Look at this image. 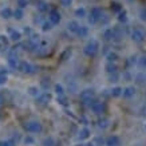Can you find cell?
I'll use <instances>...</instances> for the list:
<instances>
[{
    "instance_id": "cell-1",
    "label": "cell",
    "mask_w": 146,
    "mask_h": 146,
    "mask_svg": "<svg viewBox=\"0 0 146 146\" xmlns=\"http://www.w3.org/2000/svg\"><path fill=\"white\" fill-rule=\"evenodd\" d=\"M98 51H99V42H98L97 39H90L89 42L86 43V46H84V48H83L84 55L89 56V58L95 56L98 54Z\"/></svg>"
},
{
    "instance_id": "cell-2",
    "label": "cell",
    "mask_w": 146,
    "mask_h": 146,
    "mask_svg": "<svg viewBox=\"0 0 146 146\" xmlns=\"http://www.w3.org/2000/svg\"><path fill=\"white\" fill-rule=\"evenodd\" d=\"M18 70L23 74H28V75H32V74H35L36 72V67L31 63L26 62V60H22V62H19L18 64Z\"/></svg>"
},
{
    "instance_id": "cell-3",
    "label": "cell",
    "mask_w": 146,
    "mask_h": 146,
    "mask_svg": "<svg viewBox=\"0 0 146 146\" xmlns=\"http://www.w3.org/2000/svg\"><path fill=\"white\" fill-rule=\"evenodd\" d=\"M102 18V11L101 8H98V7H94V8H91V12H90V15L87 16V22H89V24H97L99 20H101Z\"/></svg>"
},
{
    "instance_id": "cell-4",
    "label": "cell",
    "mask_w": 146,
    "mask_h": 146,
    "mask_svg": "<svg viewBox=\"0 0 146 146\" xmlns=\"http://www.w3.org/2000/svg\"><path fill=\"white\" fill-rule=\"evenodd\" d=\"M145 38H146V32L142 28H139V27L134 28L131 31V40L134 43H142L145 40Z\"/></svg>"
},
{
    "instance_id": "cell-5",
    "label": "cell",
    "mask_w": 146,
    "mask_h": 146,
    "mask_svg": "<svg viewBox=\"0 0 146 146\" xmlns=\"http://www.w3.org/2000/svg\"><path fill=\"white\" fill-rule=\"evenodd\" d=\"M24 129L27 130V133H40L42 131V123H40L39 121H30V122H27Z\"/></svg>"
},
{
    "instance_id": "cell-6",
    "label": "cell",
    "mask_w": 146,
    "mask_h": 146,
    "mask_svg": "<svg viewBox=\"0 0 146 146\" xmlns=\"http://www.w3.org/2000/svg\"><path fill=\"white\" fill-rule=\"evenodd\" d=\"M94 95H95V93H94L93 89H84L80 91L79 98L83 103H90V102H93Z\"/></svg>"
},
{
    "instance_id": "cell-7",
    "label": "cell",
    "mask_w": 146,
    "mask_h": 146,
    "mask_svg": "<svg viewBox=\"0 0 146 146\" xmlns=\"http://www.w3.org/2000/svg\"><path fill=\"white\" fill-rule=\"evenodd\" d=\"M60 20H62V16H60L59 11H56V9H51L50 13H48V22L51 23L52 26H55V24H59Z\"/></svg>"
},
{
    "instance_id": "cell-8",
    "label": "cell",
    "mask_w": 146,
    "mask_h": 146,
    "mask_svg": "<svg viewBox=\"0 0 146 146\" xmlns=\"http://www.w3.org/2000/svg\"><path fill=\"white\" fill-rule=\"evenodd\" d=\"M90 107H91V110L98 115L102 114V113H105V103L102 101H93V103H90Z\"/></svg>"
},
{
    "instance_id": "cell-9",
    "label": "cell",
    "mask_w": 146,
    "mask_h": 146,
    "mask_svg": "<svg viewBox=\"0 0 146 146\" xmlns=\"http://www.w3.org/2000/svg\"><path fill=\"white\" fill-rule=\"evenodd\" d=\"M51 99H52V95H51L50 93H47V91L39 94V95L36 97V102H38L39 105H47Z\"/></svg>"
},
{
    "instance_id": "cell-10",
    "label": "cell",
    "mask_w": 146,
    "mask_h": 146,
    "mask_svg": "<svg viewBox=\"0 0 146 146\" xmlns=\"http://www.w3.org/2000/svg\"><path fill=\"white\" fill-rule=\"evenodd\" d=\"M105 145L106 146H121V139L117 135H110L109 138L105 139Z\"/></svg>"
},
{
    "instance_id": "cell-11",
    "label": "cell",
    "mask_w": 146,
    "mask_h": 146,
    "mask_svg": "<svg viewBox=\"0 0 146 146\" xmlns=\"http://www.w3.org/2000/svg\"><path fill=\"white\" fill-rule=\"evenodd\" d=\"M135 87L134 86H127V87H125L123 91H122V95H123V98H126V99H130V98H133L134 95H135Z\"/></svg>"
},
{
    "instance_id": "cell-12",
    "label": "cell",
    "mask_w": 146,
    "mask_h": 146,
    "mask_svg": "<svg viewBox=\"0 0 146 146\" xmlns=\"http://www.w3.org/2000/svg\"><path fill=\"white\" fill-rule=\"evenodd\" d=\"M123 30L122 28H119V27H114L113 28V40H115V42H119L122 38H123Z\"/></svg>"
},
{
    "instance_id": "cell-13",
    "label": "cell",
    "mask_w": 146,
    "mask_h": 146,
    "mask_svg": "<svg viewBox=\"0 0 146 146\" xmlns=\"http://www.w3.org/2000/svg\"><path fill=\"white\" fill-rule=\"evenodd\" d=\"M134 82H135L137 84H139V86L145 84L146 83V72L141 71V72L135 74V76H134Z\"/></svg>"
},
{
    "instance_id": "cell-14",
    "label": "cell",
    "mask_w": 146,
    "mask_h": 146,
    "mask_svg": "<svg viewBox=\"0 0 146 146\" xmlns=\"http://www.w3.org/2000/svg\"><path fill=\"white\" fill-rule=\"evenodd\" d=\"M12 15H13V11L9 8V7H4V8L0 9V16L3 19H5V20H7V19H11Z\"/></svg>"
},
{
    "instance_id": "cell-15",
    "label": "cell",
    "mask_w": 146,
    "mask_h": 146,
    "mask_svg": "<svg viewBox=\"0 0 146 146\" xmlns=\"http://www.w3.org/2000/svg\"><path fill=\"white\" fill-rule=\"evenodd\" d=\"M9 43H8V36L0 35V51H4V50H8Z\"/></svg>"
},
{
    "instance_id": "cell-16",
    "label": "cell",
    "mask_w": 146,
    "mask_h": 146,
    "mask_svg": "<svg viewBox=\"0 0 146 146\" xmlns=\"http://www.w3.org/2000/svg\"><path fill=\"white\" fill-rule=\"evenodd\" d=\"M80 27V24L76 20H71L68 24H67V30L70 32H72V34H76V31H78V28Z\"/></svg>"
},
{
    "instance_id": "cell-17",
    "label": "cell",
    "mask_w": 146,
    "mask_h": 146,
    "mask_svg": "<svg viewBox=\"0 0 146 146\" xmlns=\"http://www.w3.org/2000/svg\"><path fill=\"white\" fill-rule=\"evenodd\" d=\"M90 130L87 127H83L82 129V130H80L79 131V135H78V138H76V139H78V141H84V139H87V138L90 137Z\"/></svg>"
},
{
    "instance_id": "cell-18",
    "label": "cell",
    "mask_w": 146,
    "mask_h": 146,
    "mask_svg": "<svg viewBox=\"0 0 146 146\" xmlns=\"http://www.w3.org/2000/svg\"><path fill=\"white\" fill-rule=\"evenodd\" d=\"M105 70H106L107 74H113V72H117L118 67H117V64H115V63L107 62V63H106V66H105Z\"/></svg>"
},
{
    "instance_id": "cell-19",
    "label": "cell",
    "mask_w": 146,
    "mask_h": 146,
    "mask_svg": "<svg viewBox=\"0 0 146 146\" xmlns=\"http://www.w3.org/2000/svg\"><path fill=\"white\" fill-rule=\"evenodd\" d=\"M76 35L79 36V38H86V36L89 35V28L86 26H80L78 28V31H76Z\"/></svg>"
},
{
    "instance_id": "cell-20",
    "label": "cell",
    "mask_w": 146,
    "mask_h": 146,
    "mask_svg": "<svg viewBox=\"0 0 146 146\" xmlns=\"http://www.w3.org/2000/svg\"><path fill=\"white\" fill-rule=\"evenodd\" d=\"M9 39L13 40V42H19V40L22 39V32H20V31H15V30H11Z\"/></svg>"
},
{
    "instance_id": "cell-21",
    "label": "cell",
    "mask_w": 146,
    "mask_h": 146,
    "mask_svg": "<svg viewBox=\"0 0 146 146\" xmlns=\"http://www.w3.org/2000/svg\"><path fill=\"white\" fill-rule=\"evenodd\" d=\"M75 16L76 18H80V19H83L87 16V12H86L84 7H78V8L75 9Z\"/></svg>"
},
{
    "instance_id": "cell-22",
    "label": "cell",
    "mask_w": 146,
    "mask_h": 146,
    "mask_svg": "<svg viewBox=\"0 0 146 146\" xmlns=\"http://www.w3.org/2000/svg\"><path fill=\"white\" fill-rule=\"evenodd\" d=\"M12 18H15L16 20H22V19L24 18V11H23L22 8H16L15 11H13Z\"/></svg>"
},
{
    "instance_id": "cell-23",
    "label": "cell",
    "mask_w": 146,
    "mask_h": 146,
    "mask_svg": "<svg viewBox=\"0 0 146 146\" xmlns=\"http://www.w3.org/2000/svg\"><path fill=\"white\" fill-rule=\"evenodd\" d=\"M106 59H107V62L114 63L115 60L118 59V54L114 52V51H109V52L106 54Z\"/></svg>"
},
{
    "instance_id": "cell-24",
    "label": "cell",
    "mask_w": 146,
    "mask_h": 146,
    "mask_svg": "<svg viewBox=\"0 0 146 146\" xmlns=\"http://www.w3.org/2000/svg\"><path fill=\"white\" fill-rule=\"evenodd\" d=\"M122 91H123V89L122 87H119V86H115V87H113V90H111V97L114 98H118L122 95Z\"/></svg>"
},
{
    "instance_id": "cell-25",
    "label": "cell",
    "mask_w": 146,
    "mask_h": 146,
    "mask_svg": "<svg viewBox=\"0 0 146 146\" xmlns=\"http://www.w3.org/2000/svg\"><path fill=\"white\" fill-rule=\"evenodd\" d=\"M98 126H99L102 130H105V129H107L110 126V122H109L107 118H102V119H99V122H98Z\"/></svg>"
},
{
    "instance_id": "cell-26",
    "label": "cell",
    "mask_w": 146,
    "mask_h": 146,
    "mask_svg": "<svg viewBox=\"0 0 146 146\" xmlns=\"http://www.w3.org/2000/svg\"><path fill=\"white\" fill-rule=\"evenodd\" d=\"M109 80H110L111 83H117V82H119V79H121V75L118 74V71L117 72H113V74H109Z\"/></svg>"
},
{
    "instance_id": "cell-27",
    "label": "cell",
    "mask_w": 146,
    "mask_h": 146,
    "mask_svg": "<svg viewBox=\"0 0 146 146\" xmlns=\"http://www.w3.org/2000/svg\"><path fill=\"white\" fill-rule=\"evenodd\" d=\"M36 7H38V9H39L40 12H47L48 11V4L46 1H39Z\"/></svg>"
},
{
    "instance_id": "cell-28",
    "label": "cell",
    "mask_w": 146,
    "mask_h": 146,
    "mask_svg": "<svg viewBox=\"0 0 146 146\" xmlns=\"http://www.w3.org/2000/svg\"><path fill=\"white\" fill-rule=\"evenodd\" d=\"M103 38L105 40H113V28H106L103 31Z\"/></svg>"
},
{
    "instance_id": "cell-29",
    "label": "cell",
    "mask_w": 146,
    "mask_h": 146,
    "mask_svg": "<svg viewBox=\"0 0 146 146\" xmlns=\"http://www.w3.org/2000/svg\"><path fill=\"white\" fill-rule=\"evenodd\" d=\"M54 90H55V93L58 94V97H59V95H64V87H63L62 84L56 83L54 86Z\"/></svg>"
},
{
    "instance_id": "cell-30",
    "label": "cell",
    "mask_w": 146,
    "mask_h": 146,
    "mask_svg": "<svg viewBox=\"0 0 146 146\" xmlns=\"http://www.w3.org/2000/svg\"><path fill=\"white\" fill-rule=\"evenodd\" d=\"M52 24L48 22V20H46V22H43L42 23V31H50V30H52Z\"/></svg>"
},
{
    "instance_id": "cell-31",
    "label": "cell",
    "mask_w": 146,
    "mask_h": 146,
    "mask_svg": "<svg viewBox=\"0 0 146 146\" xmlns=\"http://www.w3.org/2000/svg\"><path fill=\"white\" fill-rule=\"evenodd\" d=\"M138 66H139V68H146V55H142L141 58H138Z\"/></svg>"
},
{
    "instance_id": "cell-32",
    "label": "cell",
    "mask_w": 146,
    "mask_h": 146,
    "mask_svg": "<svg viewBox=\"0 0 146 146\" xmlns=\"http://www.w3.org/2000/svg\"><path fill=\"white\" fill-rule=\"evenodd\" d=\"M28 94L32 95V97H38L40 93H39V89H38L36 86H31V87L28 89Z\"/></svg>"
},
{
    "instance_id": "cell-33",
    "label": "cell",
    "mask_w": 146,
    "mask_h": 146,
    "mask_svg": "<svg viewBox=\"0 0 146 146\" xmlns=\"http://www.w3.org/2000/svg\"><path fill=\"white\" fill-rule=\"evenodd\" d=\"M40 86H42V89H43V90H48V87H50V79L43 78V79H42V82H40Z\"/></svg>"
},
{
    "instance_id": "cell-34",
    "label": "cell",
    "mask_w": 146,
    "mask_h": 146,
    "mask_svg": "<svg viewBox=\"0 0 146 146\" xmlns=\"http://www.w3.org/2000/svg\"><path fill=\"white\" fill-rule=\"evenodd\" d=\"M54 145H55V139L52 137L46 138L44 141H43V146H54Z\"/></svg>"
},
{
    "instance_id": "cell-35",
    "label": "cell",
    "mask_w": 146,
    "mask_h": 146,
    "mask_svg": "<svg viewBox=\"0 0 146 146\" xmlns=\"http://www.w3.org/2000/svg\"><path fill=\"white\" fill-rule=\"evenodd\" d=\"M0 146H16V143L12 141V139H3V141H0Z\"/></svg>"
},
{
    "instance_id": "cell-36",
    "label": "cell",
    "mask_w": 146,
    "mask_h": 146,
    "mask_svg": "<svg viewBox=\"0 0 146 146\" xmlns=\"http://www.w3.org/2000/svg\"><path fill=\"white\" fill-rule=\"evenodd\" d=\"M94 145L95 146H103L105 145V139L103 138H101V137H97V138H94Z\"/></svg>"
},
{
    "instance_id": "cell-37",
    "label": "cell",
    "mask_w": 146,
    "mask_h": 146,
    "mask_svg": "<svg viewBox=\"0 0 146 146\" xmlns=\"http://www.w3.org/2000/svg\"><path fill=\"white\" fill-rule=\"evenodd\" d=\"M118 20H119L121 23H126L127 22V15H126V12H119V16H118Z\"/></svg>"
},
{
    "instance_id": "cell-38",
    "label": "cell",
    "mask_w": 146,
    "mask_h": 146,
    "mask_svg": "<svg viewBox=\"0 0 146 146\" xmlns=\"http://www.w3.org/2000/svg\"><path fill=\"white\" fill-rule=\"evenodd\" d=\"M58 103H60V105H63V106H66L67 105L66 95H59V97H58Z\"/></svg>"
},
{
    "instance_id": "cell-39",
    "label": "cell",
    "mask_w": 146,
    "mask_h": 146,
    "mask_svg": "<svg viewBox=\"0 0 146 146\" xmlns=\"http://www.w3.org/2000/svg\"><path fill=\"white\" fill-rule=\"evenodd\" d=\"M70 56H71V50H66V51L62 54L60 59H62V60H67V59H68Z\"/></svg>"
},
{
    "instance_id": "cell-40",
    "label": "cell",
    "mask_w": 146,
    "mask_h": 146,
    "mask_svg": "<svg viewBox=\"0 0 146 146\" xmlns=\"http://www.w3.org/2000/svg\"><path fill=\"white\" fill-rule=\"evenodd\" d=\"M18 5L19 8H26L27 5H28V0H18Z\"/></svg>"
},
{
    "instance_id": "cell-41",
    "label": "cell",
    "mask_w": 146,
    "mask_h": 146,
    "mask_svg": "<svg viewBox=\"0 0 146 146\" xmlns=\"http://www.w3.org/2000/svg\"><path fill=\"white\" fill-rule=\"evenodd\" d=\"M139 19H141L142 22L146 23V8H142L141 11H139Z\"/></svg>"
},
{
    "instance_id": "cell-42",
    "label": "cell",
    "mask_w": 146,
    "mask_h": 146,
    "mask_svg": "<svg viewBox=\"0 0 146 146\" xmlns=\"http://www.w3.org/2000/svg\"><path fill=\"white\" fill-rule=\"evenodd\" d=\"M137 60H138V58L134 55V56H130L129 58V60H127V64L129 66H133V64H135L137 63Z\"/></svg>"
},
{
    "instance_id": "cell-43",
    "label": "cell",
    "mask_w": 146,
    "mask_h": 146,
    "mask_svg": "<svg viewBox=\"0 0 146 146\" xmlns=\"http://www.w3.org/2000/svg\"><path fill=\"white\" fill-rule=\"evenodd\" d=\"M24 143H26V145H32V143H34V138L30 137V135H27V137L24 138Z\"/></svg>"
},
{
    "instance_id": "cell-44",
    "label": "cell",
    "mask_w": 146,
    "mask_h": 146,
    "mask_svg": "<svg viewBox=\"0 0 146 146\" xmlns=\"http://www.w3.org/2000/svg\"><path fill=\"white\" fill-rule=\"evenodd\" d=\"M60 4H62L63 7H70V5L72 4V0H60Z\"/></svg>"
},
{
    "instance_id": "cell-45",
    "label": "cell",
    "mask_w": 146,
    "mask_h": 146,
    "mask_svg": "<svg viewBox=\"0 0 146 146\" xmlns=\"http://www.w3.org/2000/svg\"><path fill=\"white\" fill-rule=\"evenodd\" d=\"M7 80H8L7 75H0V86H3V84H5V83H7Z\"/></svg>"
},
{
    "instance_id": "cell-46",
    "label": "cell",
    "mask_w": 146,
    "mask_h": 146,
    "mask_svg": "<svg viewBox=\"0 0 146 146\" xmlns=\"http://www.w3.org/2000/svg\"><path fill=\"white\" fill-rule=\"evenodd\" d=\"M113 9H114V11H117V12H119V11H121V5L118 4V3H114V4H113Z\"/></svg>"
},
{
    "instance_id": "cell-47",
    "label": "cell",
    "mask_w": 146,
    "mask_h": 146,
    "mask_svg": "<svg viewBox=\"0 0 146 146\" xmlns=\"http://www.w3.org/2000/svg\"><path fill=\"white\" fill-rule=\"evenodd\" d=\"M24 32L28 34V35H31L32 34V31H31V28H30V27H26V28H24Z\"/></svg>"
},
{
    "instance_id": "cell-48",
    "label": "cell",
    "mask_w": 146,
    "mask_h": 146,
    "mask_svg": "<svg viewBox=\"0 0 146 146\" xmlns=\"http://www.w3.org/2000/svg\"><path fill=\"white\" fill-rule=\"evenodd\" d=\"M3 103H4V95H3V94L0 93V106H1Z\"/></svg>"
},
{
    "instance_id": "cell-49",
    "label": "cell",
    "mask_w": 146,
    "mask_h": 146,
    "mask_svg": "<svg viewBox=\"0 0 146 146\" xmlns=\"http://www.w3.org/2000/svg\"><path fill=\"white\" fill-rule=\"evenodd\" d=\"M123 78H125V79H127V80H130V78H131V76H130V74H129V72H125Z\"/></svg>"
}]
</instances>
